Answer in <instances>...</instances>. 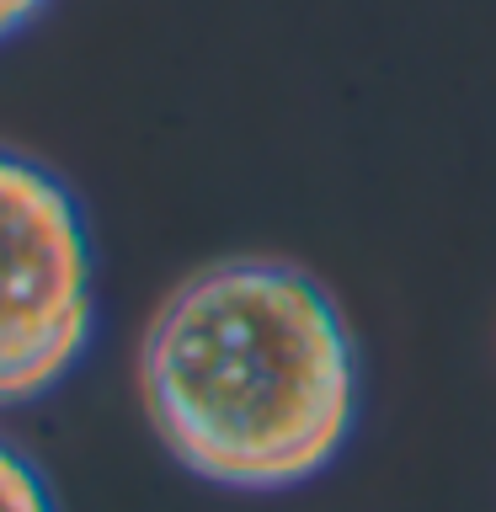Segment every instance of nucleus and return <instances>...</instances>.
<instances>
[{"instance_id": "20e7f679", "label": "nucleus", "mask_w": 496, "mask_h": 512, "mask_svg": "<svg viewBox=\"0 0 496 512\" xmlns=\"http://www.w3.org/2000/svg\"><path fill=\"white\" fill-rule=\"evenodd\" d=\"M48 0H0V43H11L16 32H27L43 16Z\"/></svg>"}, {"instance_id": "f03ea898", "label": "nucleus", "mask_w": 496, "mask_h": 512, "mask_svg": "<svg viewBox=\"0 0 496 512\" xmlns=\"http://www.w3.org/2000/svg\"><path fill=\"white\" fill-rule=\"evenodd\" d=\"M96 336V251L75 192L0 144V411L32 406Z\"/></svg>"}, {"instance_id": "f257e3e1", "label": "nucleus", "mask_w": 496, "mask_h": 512, "mask_svg": "<svg viewBox=\"0 0 496 512\" xmlns=\"http://www.w3.org/2000/svg\"><path fill=\"white\" fill-rule=\"evenodd\" d=\"M139 400L160 448L224 491H294L358 427V347L304 267L230 256L160 299L139 342Z\"/></svg>"}, {"instance_id": "7ed1b4c3", "label": "nucleus", "mask_w": 496, "mask_h": 512, "mask_svg": "<svg viewBox=\"0 0 496 512\" xmlns=\"http://www.w3.org/2000/svg\"><path fill=\"white\" fill-rule=\"evenodd\" d=\"M0 512H59L43 470L6 438H0Z\"/></svg>"}]
</instances>
